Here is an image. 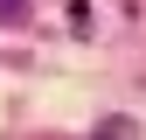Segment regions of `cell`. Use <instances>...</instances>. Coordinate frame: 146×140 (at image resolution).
I'll return each mask as SVG.
<instances>
[{
  "instance_id": "6da1fadb",
  "label": "cell",
  "mask_w": 146,
  "mask_h": 140,
  "mask_svg": "<svg viewBox=\"0 0 146 140\" xmlns=\"http://www.w3.org/2000/svg\"><path fill=\"white\" fill-rule=\"evenodd\" d=\"M28 14V0H0V21H21Z\"/></svg>"
}]
</instances>
